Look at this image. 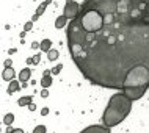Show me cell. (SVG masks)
I'll return each instance as SVG.
<instances>
[{"label": "cell", "mask_w": 149, "mask_h": 133, "mask_svg": "<svg viewBox=\"0 0 149 133\" xmlns=\"http://www.w3.org/2000/svg\"><path fill=\"white\" fill-rule=\"evenodd\" d=\"M80 10H82V5H80V3H77L75 0H66L63 14L66 16L69 21H72V19H75L80 14Z\"/></svg>", "instance_id": "3957f363"}, {"label": "cell", "mask_w": 149, "mask_h": 133, "mask_svg": "<svg viewBox=\"0 0 149 133\" xmlns=\"http://www.w3.org/2000/svg\"><path fill=\"white\" fill-rule=\"evenodd\" d=\"M132 102H134V100L129 99L123 91L113 94L110 97V100H108V105H107L105 111H104V114H102V124L105 127H110V128L121 124L129 114H130Z\"/></svg>", "instance_id": "7a4b0ae2"}, {"label": "cell", "mask_w": 149, "mask_h": 133, "mask_svg": "<svg viewBox=\"0 0 149 133\" xmlns=\"http://www.w3.org/2000/svg\"><path fill=\"white\" fill-rule=\"evenodd\" d=\"M31 133H47V127L46 125H36Z\"/></svg>", "instance_id": "9a60e30c"}, {"label": "cell", "mask_w": 149, "mask_h": 133, "mask_svg": "<svg viewBox=\"0 0 149 133\" xmlns=\"http://www.w3.org/2000/svg\"><path fill=\"white\" fill-rule=\"evenodd\" d=\"M68 50L91 85L140 100L149 89V0H83Z\"/></svg>", "instance_id": "6da1fadb"}, {"label": "cell", "mask_w": 149, "mask_h": 133, "mask_svg": "<svg viewBox=\"0 0 149 133\" xmlns=\"http://www.w3.org/2000/svg\"><path fill=\"white\" fill-rule=\"evenodd\" d=\"M41 97H42V99L49 97V91H47V88H44V89L41 91Z\"/></svg>", "instance_id": "ffe728a7"}, {"label": "cell", "mask_w": 149, "mask_h": 133, "mask_svg": "<svg viewBox=\"0 0 149 133\" xmlns=\"http://www.w3.org/2000/svg\"><path fill=\"white\" fill-rule=\"evenodd\" d=\"M31 77V69L30 67H24V69L19 72V82H22V83H27L30 80Z\"/></svg>", "instance_id": "ba28073f"}, {"label": "cell", "mask_w": 149, "mask_h": 133, "mask_svg": "<svg viewBox=\"0 0 149 133\" xmlns=\"http://www.w3.org/2000/svg\"><path fill=\"white\" fill-rule=\"evenodd\" d=\"M31 28H33V21H30V22H27L25 25H24V31H30Z\"/></svg>", "instance_id": "e0dca14e"}, {"label": "cell", "mask_w": 149, "mask_h": 133, "mask_svg": "<svg viewBox=\"0 0 149 133\" xmlns=\"http://www.w3.org/2000/svg\"><path fill=\"white\" fill-rule=\"evenodd\" d=\"M39 49H41V52H46V53H47V52H49L50 49H52V41H50V39H42V41H41V47H39Z\"/></svg>", "instance_id": "7c38bea8"}, {"label": "cell", "mask_w": 149, "mask_h": 133, "mask_svg": "<svg viewBox=\"0 0 149 133\" xmlns=\"http://www.w3.org/2000/svg\"><path fill=\"white\" fill-rule=\"evenodd\" d=\"M38 47H41V42H36V41H35V42H31V49H33V50H35V49H38Z\"/></svg>", "instance_id": "44dd1931"}, {"label": "cell", "mask_w": 149, "mask_h": 133, "mask_svg": "<svg viewBox=\"0 0 149 133\" xmlns=\"http://www.w3.org/2000/svg\"><path fill=\"white\" fill-rule=\"evenodd\" d=\"M11 64H13V61H11V60H6V61H5V67H11Z\"/></svg>", "instance_id": "cb8c5ba5"}, {"label": "cell", "mask_w": 149, "mask_h": 133, "mask_svg": "<svg viewBox=\"0 0 149 133\" xmlns=\"http://www.w3.org/2000/svg\"><path fill=\"white\" fill-rule=\"evenodd\" d=\"M8 133H25L22 128H8Z\"/></svg>", "instance_id": "d6986e66"}, {"label": "cell", "mask_w": 149, "mask_h": 133, "mask_svg": "<svg viewBox=\"0 0 149 133\" xmlns=\"http://www.w3.org/2000/svg\"><path fill=\"white\" fill-rule=\"evenodd\" d=\"M58 55H60V52L55 50V49H50L49 52H47V58H49V61H55V60L58 58Z\"/></svg>", "instance_id": "4fadbf2b"}, {"label": "cell", "mask_w": 149, "mask_h": 133, "mask_svg": "<svg viewBox=\"0 0 149 133\" xmlns=\"http://www.w3.org/2000/svg\"><path fill=\"white\" fill-rule=\"evenodd\" d=\"M29 110H30V111H35V110H36V105H35L33 102H31L30 105H29Z\"/></svg>", "instance_id": "603a6c76"}, {"label": "cell", "mask_w": 149, "mask_h": 133, "mask_svg": "<svg viewBox=\"0 0 149 133\" xmlns=\"http://www.w3.org/2000/svg\"><path fill=\"white\" fill-rule=\"evenodd\" d=\"M41 114H42V116H47V114H49V108H42V110H41Z\"/></svg>", "instance_id": "7402d4cb"}, {"label": "cell", "mask_w": 149, "mask_h": 133, "mask_svg": "<svg viewBox=\"0 0 149 133\" xmlns=\"http://www.w3.org/2000/svg\"><path fill=\"white\" fill-rule=\"evenodd\" d=\"M14 77H16V72L13 69V66H11V67H5V69H3L2 78L5 80V82H11V80H14Z\"/></svg>", "instance_id": "52a82bcc"}, {"label": "cell", "mask_w": 149, "mask_h": 133, "mask_svg": "<svg viewBox=\"0 0 149 133\" xmlns=\"http://www.w3.org/2000/svg\"><path fill=\"white\" fill-rule=\"evenodd\" d=\"M31 102H33V97H31V96H24V97H21L17 100V105L19 107H29Z\"/></svg>", "instance_id": "8fae6325"}, {"label": "cell", "mask_w": 149, "mask_h": 133, "mask_svg": "<svg viewBox=\"0 0 149 133\" xmlns=\"http://www.w3.org/2000/svg\"><path fill=\"white\" fill-rule=\"evenodd\" d=\"M61 69H63V64H57V66L52 69V75H58L60 72H61Z\"/></svg>", "instance_id": "2e32d148"}, {"label": "cell", "mask_w": 149, "mask_h": 133, "mask_svg": "<svg viewBox=\"0 0 149 133\" xmlns=\"http://www.w3.org/2000/svg\"><path fill=\"white\" fill-rule=\"evenodd\" d=\"M21 89V83L17 82V80H11L10 85H8V94H14V92H17Z\"/></svg>", "instance_id": "9c48e42d"}, {"label": "cell", "mask_w": 149, "mask_h": 133, "mask_svg": "<svg viewBox=\"0 0 149 133\" xmlns=\"http://www.w3.org/2000/svg\"><path fill=\"white\" fill-rule=\"evenodd\" d=\"M39 61H41V55H39V53H36V55L33 56V64L36 66V64H39Z\"/></svg>", "instance_id": "ac0fdd59"}, {"label": "cell", "mask_w": 149, "mask_h": 133, "mask_svg": "<svg viewBox=\"0 0 149 133\" xmlns=\"http://www.w3.org/2000/svg\"><path fill=\"white\" fill-rule=\"evenodd\" d=\"M13 122H14V114H13V113H8V114H5V118H3V124L10 127Z\"/></svg>", "instance_id": "5bb4252c"}, {"label": "cell", "mask_w": 149, "mask_h": 133, "mask_svg": "<svg viewBox=\"0 0 149 133\" xmlns=\"http://www.w3.org/2000/svg\"><path fill=\"white\" fill-rule=\"evenodd\" d=\"M52 71H44V74H42V78H41V86L42 88H49L50 85H52Z\"/></svg>", "instance_id": "8992f818"}, {"label": "cell", "mask_w": 149, "mask_h": 133, "mask_svg": "<svg viewBox=\"0 0 149 133\" xmlns=\"http://www.w3.org/2000/svg\"><path fill=\"white\" fill-rule=\"evenodd\" d=\"M68 21H69V19H68L64 14L58 16V17H57V21H55V28H58V30H60V28H63V27H68V25H66Z\"/></svg>", "instance_id": "30bf717a"}, {"label": "cell", "mask_w": 149, "mask_h": 133, "mask_svg": "<svg viewBox=\"0 0 149 133\" xmlns=\"http://www.w3.org/2000/svg\"><path fill=\"white\" fill-rule=\"evenodd\" d=\"M80 133H111V132H110V127H105V125H90L83 128Z\"/></svg>", "instance_id": "277c9868"}, {"label": "cell", "mask_w": 149, "mask_h": 133, "mask_svg": "<svg viewBox=\"0 0 149 133\" xmlns=\"http://www.w3.org/2000/svg\"><path fill=\"white\" fill-rule=\"evenodd\" d=\"M50 3H52V0H44V2L41 3V5H39L38 8H36V11H35L33 17H31V21H33V22H36V21H38V19H39V17H41V16L44 14V11H46V8L49 6Z\"/></svg>", "instance_id": "5b68a950"}, {"label": "cell", "mask_w": 149, "mask_h": 133, "mask_svg": "<svg viewBox=\"0 0 149 133\" xmlns=\"http://www.w3.org/2000/svg\"><path fill=\"white\" fill-rule=\"evenodd\" d=\"M27 64H33V58H27Z\"/></svg>", "instance_id": "d4e9b609"}]
</instances>
